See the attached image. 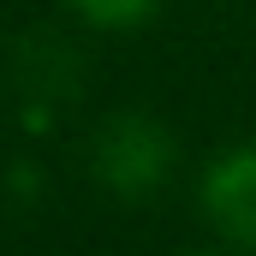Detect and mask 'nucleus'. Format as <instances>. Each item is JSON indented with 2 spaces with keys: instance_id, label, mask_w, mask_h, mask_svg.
Segmentation results:
<instances>
[{
  "instance_id": "2",
  "label": "nucleus",
  "mask_w": 256,
  "mask_h": 256,
  "mask_svg": "<svg viewBox=\"0 0 256 256\" xmlns=\"http://www.w3.org/2000/svg\"><path fill=\"white\" fill-rule=\"evenodd\" d=\"M196 202H202V220L220 232L226 250L256 256V137L220 149V155L202 167Z\"/></svg>"
},
{
  "instance_id": "4",
  "label": "nucleus",
  "mask_w": 256,
  "mask_h": 256,
  "mask_svg": "<svg viewBox=\"0 0 256 256\" xmlns=\"http://www.w3.org/2000/svg\"><path fill=\"white\" fill-rule=\"evenodd\" d=\"M191 256H226V250H191Z\"/></svg>"
},
{
  "instance_id": "3",
  "label": "nucleus",
  "mask_w": 256,
  "mask_h": 256,
  "mask_svg": "<svg viewBox=\"0 0 256 256\" xmlns=\"http://www.w3.org/2000/svg\"><path fill=\"white\" fill-rule=\"evenodd\" d=\"M155 6H161V0H72V12L90 18L96 30H131V24H143Z\"/></svg>"
},
{
  "instance_id": "1",
  "label": "nucleus",
  "mask_w": 256,
  "mask_h": 256,
  "mask_svg": "<svg viewBox=\"0 0 256 256\" xmlns=\"http://www.w3.org/2000/svg\"><path fill=\"white\" fill-rule=\"evenodd\" d=\"M90 167H96V179H102L114 196L143 202V196H155L167 179H173V131L161 126L155 114L126 108V114H114L108 126L96 131Z\"/></svg>"
}]
</instances>
